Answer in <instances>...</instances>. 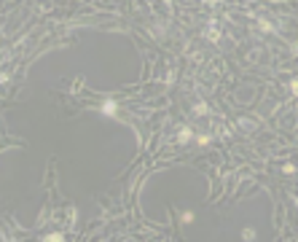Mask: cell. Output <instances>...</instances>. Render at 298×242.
I'll list each match as a JSON object with an SVG mask.
<instances>
[{"mask_svg":"<svg viewBox=\"0 0 298 242\" xmlns=\"http://www.w3.org/2000/svg\"><path fill=\"white\" fill-rule=\"evenodd\" d=\"M293 92H296V94H298V81H293Z\"/></svg>","mask_w":298,"mask_h":242,"instance_id":"cell-1","label":"cell"}]
</instances>
